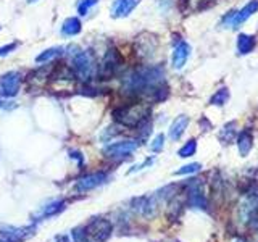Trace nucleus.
I'll return each mask as SVG.
<instances>
[{
    "label": "nucleus",
    "mask_w": 258,
    "mask_h": 242,
    "mask_svg": "<svg viewBox=\"0 0 258 242\" xmlns=\"http://www.w3.org/2000/svg\"><path fill=\"white\" fill-rule=\"evenodd\" d=\"M197 152V141L196 139H189L187 142H185L182 147L179 149V152H177V155H179L181 158H187V157H192L194 153Z\"/></svg>",
    "instance_id": "24"
},
{
    "label": "nucleus",
    "mask_w": 258,
    "mask_h": 242,
    "mask_svg": "<svg viewBox=\"0 0 258 242\" xmlns=\"http://www.w3.org/2000/svg\"><path fill=\"white\" fill-rule=\"evenodd\" d=\"M0 107H2V100H0Z\"/></svg>",
    "instance_id": "35"
},
{
    "label": "nucleus",
    "mask_w": 258,
    "mask_h": 242,
    "mask_svg": "<svg viewBox=\"0 0 258 242\" xmlns=\"http://www.w3.org/2000/svg\"><path fill=\"white\" fill-rule=\"evenodd\" d=\"M137 147H139V142L133 141V139L113 142L103 149V155L107 158H124V157L131 155Z\"/></svg>",
    "instance_id": "9"
},
{
    "label": "nucleus",
    "mask_w": 258,
    "mask_h": 242,
    "mask_svg": "<svg viewBox=\"0 0 258 242\" xmlns=\"http://www.w3.org/2000/svg\"><path fill=\"white\" fill-rule=\"evenodd\" d=\"M200 126H202V131H210V129H212V123H210L207 118L200 119Z\"/></svg>",
    "instance_id": "31"
},
{
    "label": "nucleus",
    "mask_w": 258,
    "mask_h": 242,
    "mask_svg": "<svg viewBox=\"0 0 258 242\" xmlns=\"http://www.w3.org/2000/svg\"><path fill=\"white\" fill-rule=\"evenodd\" d=\"M34 231H36L34 226H28V228H13V226H8V228L0 229V242H23L29 239L34 234Z\"/></svg>",
    "instance_id": "10"
},
{
    "label": "nucleus",
    "mask_w": 258,
    "mask_h": 242,
    "mask_svg": "<svg viewBox=\"0 0 258 242\" xmlns=\"http://www.w3.org/2000/svg\"><path fill=\"white\" fill-rule=\"evenodd\" d=\"M234 137H236V123L231 121V123L223 126L221 133H220V141L223 144H231L234 141Z\"/></svg>",
    "instance_id": "23"
},
{
    "label": "nucleus",
    "mask_w": 258,
    "mask_h": 242,
    "mask_svg": "<svg viewBox=\"0 0 258 242\" xmlns=\"http://www.w3.org/2000/svg\"><path fill=\"white\" fill-rule=\"evenodd\" d=\"M123 65H124V58L121 56V53L115 47H110L108 50L105 52L102 63L99 67L100 79H111L113 76H116L118 71L123 68Z\"/></svg>",
    "instance_id": "3"
},
{
    "label": "nucleus",
    "mask_w": 258,
    "mask_h": 242,
    "mask_svg": "<svg viewBox=\"0 0 258 242\" xmlns=\"http://www.w3.org/2000/svg\"><path fill=\"white\" fill-rule=\"evenodd\" d=\"M55 242H71V240H70L68 236H64V234H63V236H56L55 237Z\"/></svg>",
    "instance_id": "32"
},
{
    "label": "nucleus",
    "mask_w": 258,
    "mask_h": 242,
    "mask_svg": "<svg viewBox=\"0 0 258 242\" xmlns=\"http://www.w3.org/2000/svg\"><path fill=\"white\" fill-rule=\"evenodd\" d=\"M200 168H202L200 163H189V165L179 168L177 171H174V174H177V176H181V174H192V173L200 171Z\"/></svg>",
    "instance_id": "27"
},
{
    "label": "nucleus",
    "mask_w": 258,
    "mask_h": 242,
    "mask_svg": "<svg viewBox=\"0 0 258 242\" xmlns=\"http://www.w3.org/2000/svg\"><path fill=\"white\" fill-rule=\"evenodd\" d=\"M229 89L226 87V86H223V87H220L218 91L212 95V99H210V105H215V107H223V105H226L228 103V100H229Z\"/></svg>",
    "instance_id": "21"
},
{
    "label": "nucleus",
    "mask_w": 258,
    "mask_h": 242,
    "mask_svg": "<svg viewBox=\"0 0 258 242\" xmlns=\"http://www.w3.org/2000/svg\"><path fill=\"white\" fill-rule=\"evenodd\" d=\"M157 45H158L157 37L153 34H149V32H144V34H141L136 39L134 50L141 60H149L150 56H153V53H155Z\"/></svg>",
    "instance_id": "8"
},
{
    "label": "nucleus",
    "mask_w": 258,
    "mask_h": 242,
    "mask_svg": "<svg viewBox=\"0 0 258 242\" xmlns=\"http://www.w3.org/2000/svg\"><path fill=\"white\" fill-rule=\"evenodd\" d=\"M73 239H75V242H91V240H89V237H87L84 228L73 229Z\"/></svg>",
    "instance_id": "29"
},
{
    "label": "nucleus",
    "mask_w": 258,
    "mask_h": 242,
    "mask_svg": "<svg viewBox=\"0 0 258 242\" xmlns=\"http://www.w3.org/2000/svg\"><path fill=\"white\" fill-rule=\"evenodd\" d=\"M236 242H245V240H242V239H237Z\"/></svg>",
    "instance_id": "34"
},
{
    "label": "nucleus",
    "mask_w": 258,
    "mask_h": 242,
    "mask_svg": "<svg viewBox=\"0 0 258 242\" xmlns=\"http://www.w3.org/2000/svg\"><path fill=\"white\" fill-rule=\"evenodd\" d=\"M16 47H18V42H12V44L2 45V47H0V56H5L8 53H12L13 50H16Z\"/></svg>",
    "instance_id": "30"
},
{
    "label": "nucleus",
    "mask_w": 258,
    "mask_h": 242,
    "mask_svg": "<svg viewBox=\"0 0 258 242\" xmlns=\"http://www.w3.org/2000/svg\"><path fill=\"white\" fill-rule=\"evenodd\" d=\"M189 56H190V45L187 42H184V40H179V42H177V45L174 47L173 56H171L173 68L174 70H182Z\"/></svg>",
    "instance_id": "14"
},
{
    "label": "nucleus",
    "mask_w": 258,
    "mask_h": 242,
    "mask_svg": "<svg viewBox=\"0 0 258 242\" xmlns=\"http://www.w3.org/2000/svg\"><path fill=\"white\" fill-rule=\"evenodd\" d=\"M81 31H83V24H81V20L78 16H70L61 24V34L67 37L78 36Z\"/></svg>",
    "instance_id": "18"
},
{
    "label": "nucleus",
    "mask_w": 258,
    "mask_h": 242,
    "mask_svg": "<svg viewBox=\"0 0 258 242\" xmlns=\"http://www.w3.org/2000/svg\"><path fill=\"white\" fill-rule=\"evenodd\" d=\"M176 189H177V188H176L174 184H169V186H166V188L160 189V191L155 194V197H157V200H169V199H173V197H174Z\"/></svg>",
    "instance_id": "25"
},
{
    "label": "nucleus",
    "mask_w": 258,
    "mask_h": 242,
    "mask_svg": "<svg viewBox=\"0 0 258 242\" xmlns=\"http://www.w3.org/2000/svg\"><path fill=\"white\" fill-rule=\"evenodd\" d=\"M258 12V0H250V2L240 8V10H232L223 18V26L226 28H231V29H236L239 28L240 24H244L247 20H250L252 16Z\"/></svg>",
    "instance_id": "4"
},
{
    "label": "nucleus",
    "mask_w": 258,
    "mask_h": 242,
    "mask_svg": "<svg viewBox=\"0 0 258 242\" xmlns=\"http://www.w3.org/2000/svg\"><path fill=\"white\" fill-rule=\"evenodd\" d=\"M63 53H64L63 47H52V48H47V50H44L40 55H37L36 62L37 63H48V62H52L55 58H58V56H61Z\"/></svg>",
    "instance_id": "20"
},
{
    "label": "nucleus",
    "mask_w": 258,
    "mask_h": 242,
    "mask_svg": "<svg viewBox=\"0 0 258 242\" xmlns=\"http://www.w3.org/2000/svg\"><path fill=\"white\" fill-rule=\"evenodd\" d=\"M240 220L245 224H248L252 229L258 231V194H252L248 196L244 204L240 205Z\"/></svg>",
    "instance_id": "6"
},
{
    "label": "nucleus",
    "mask_w": 258,
    "mask_h": 242,
    "mask_svg": "<svg viewBox=\"0 0 258 242\" xmlns=\"http://www.w3.org/2000/svg\"><path fill=\"white\" fill-rule=\"evenodd\" d=\"M187 125H189V116H185V115L177 116L171 123V126H169V139L179 141L181 136L185 133V129H187Z\"/></svg>",
    "instance_id": "16"
},
{
    "label": "nucleus",
    "mask_w": 258,
    "mask_h": 242,
    "mask_svg": "<svg viewBox=\"0 0 258 242\" xmlns=\"http://www.w3.org/2000/svg\"><path fill=\"white\" fill-rule=\"evenodd\" d=\"M97 4H99V0H79V4H78V13L81 16H86L89 12H91V8H94Z\"/></svg>",
    "instance_id": "26"
},
{
    "label": "nucleus",
    "mask_w": 258,
    "mask_h": 242,
    "mask_svg": "<svg viewBox=\"0 0 258 242\" xmlns=\"http://www.w3.org/2000/svg\"><path fill=\"white\" fill-rule=\"evenodd\" d=\"M71 70L75 73V78H78L83 83L91 81L95 71V62L94 55L89 50H81L76 55H73V65Z\"/></svg>",
    "instance_id": "2"
},
{
    "label": "nucleus",
    "mask_w": 258,
    "mask_h": 242,
    "mask_svg": "<svg viewBox=\"0 0 258 242\" xmlns=\"http://www.w3.org/2000/svg\"><path fill=\"white\" fill-rule=\"evenodd\" d=\"M253 147V136H252V131H242L237 137V149H239V153L242 157L248 155V152L252 150Z\"/></svg>",
    "instance_id": "19"
},
{
    "label": "nucleus",
    "mask_w": 258,
    "mask_h": 242,
    "mask_svg": "<svg viewBox=\"0 0 258 242\" xmlns=\"http://www.w3.org/2000/svg\"><path fill=\"white\" fill-rule=\"evenodd\" d=\"M23 83V76L20 71H8L5 75L0 76V95L8 97H16L20 92V87Z\"/></svg>",
    "instance_id": "7"
},
{
    "label": "nucleus",
    "mask_w": 258,
    "mask_h": 242,
    "mask_svg": "<svg viewBox=\"0 0 258 242\" xmlns=\"http://www.w3.org/2000/svg\"><path fill=\"white\" fill-rule=\"evenodd\" d=\"M256 47V37L252 36V34H245V32H242L237 37V52L240 55H248L255 50Z\"/></svg>",
    "instance_id": "17"
},
{
    "label": "nucleus",
    "mask_w": 258,
    "mask_h": 242,
    "mask_svg": "<svg viewBox=\"0 0 258 242\" xmlns=\"http://www.w3.org/2000/svg\"><path fill=\"white\" fill-rule=\"evenodd\" d=\"M163 147H165V134H158V136H155V139H153L152 144H150V150H152V152H155V153H158V152L163 150Z\"/></svg>",
    "instance_id": "28"
},
{
    "label": "nucleus",
    "mask_w": 258,
    "mask_h": 242,
    "mask_svg": "<svg viewBox=\"0 0 258 242\" xmlns=\"http://www.w3.org/2000/svg\"><path fill=\"white\" fill-rule=\"evenodd\" d=\"M131 205L136 213H139L145 218H152L157 215V197L155 196L136 197V199H133Z\"/></svg>",
    "instance_id": "12"
},
{
    "label": "nucleus",
    "mask_w": 258,
    "mask_h": 242,
    "mask_svg": "<svg viewBox=\"0 0 258 242\" xmlns=\"http://www.w3.org/2000/svg\"><path fill=\"white\" fill-rule=\"evenodd\" d=\"M139 4L141 0H115V4L111 7V16L113 18H126Z\"/></svg>",
    "instance_id": "15"
},
{
    "label": "nucleus",
    "mask_w": 258,
    "mask_h": 242,
    "mask_svg": "<svg viewBox=\"0 0 258 242\" xmlns=\"http://www.w3.org/2000/svg\"><path fill=\"white\" fill-rule=\"evenodd\" d=\"M28 2H29V4H32V2H37V0H28Z\"/></svg>",
    "instance_id": "33"
},
{
    "label": "nucleus",
    "mask_w": 258,
    "mask_h": 242,
    "mask_svg": "<svg viewBox=\"0 0 258 242\" xmlns=\"http://www.w3.org/2000/svg\"><path fill=\"white\" fill-rule=\"evenodd\" d=\"M87 237L91 242H105L113 231V226L108 220H103V218H95L91 223H89L84 228Z\"/></svg>",
    "instance_id": "5"
},
{
    "label": "nucleus",
    "mask_w": 258,
    "mask_h": 242,
    "mask_svg": "<svg viewBox=\"0 0 258 242\" xmlns=\"http://www.w3.org/2000/svg\"><path fill=\"white\" fill-rule=\"evenodd\" d=\"M63 208H64V202L63 200L52 202V204H48L47 207H44L42 212L39 213V218H50V216H55L56 213H60Z\"/></svg>",
    "instance_id": "22"
},
{
    "label": "nucleus",
    "mask_w": 258,
    "mask_h": 242,
    "mask_svg": "<svg viewBox=\"0 0 258 242\" xmlns=\"http://www.w3.org/2000/svg\"><path fill=\"white\" fill-rule=\"evenodd\" d=\"M187 188H189V192H187L189 205L205 210L207 208V197L204 194V183H202V179H189Z\"/></svg>",
    "instance_id": "11"
},
{
    "label": "nucleus",
    "mask_w": 258,
    "mask_h": 242,
    "mask_svg": "<svg viewBox=\"0 0 258 242\" xmlns=\"http://www.w3.org/2000/svg\"><path fill=\"white\" fill-rule=\"evenodd\" d=\"M115 121L123 128H139L150 116V108L147 105L133 102L113 110Z\"/></svg>",
    "instance_id": "1"
},
{
    "label": "nucleus",
    "mask_w": 258,
    "mask_h": 242,
    "mask_svg": "<svg viewBox=\"0 0 258 242\" xmlns=\"http://www.w3.org/2000/svg\"><path fill=\"white\" fill-rule=\"evenodd\" d=\"M108 181V174L107 173H92V174H87L84 177H81V179L76 183L75 186V189L81 194H84V192H89V191H92L95 188H99V186L105 184Z\"/></svg>",
    "instance_id": "13"
}]
</instances>
